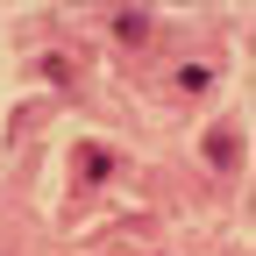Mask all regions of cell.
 <instances>
[{
  "mask_svg": "<svg viewBox=\"0 0 256 256\" xmlns=\"http://www.w3.org/2000/svg\"><path fill=\"white\" fill-rule=\"evenodd\" d=\"M78 171H86L92 185H107V178H114V150H86V164H78Z\"/></svg>",
  "mask_w": 256,
  "mask_h": 256,
  "instance_id": "obj_3",
  "label": "cell"
},
{
  "mask_svg": "<svg viewBox=\"0 0 256 256\" xmlns=\"http://www.w3.org/2000/svg\"><path fill=\"white\" fill-rule=\"evenodd\" d=\"M206 86H214L206 64H178V92H206Z\"/></svg>",
  "mask_w": 256,
  "mask_h": 256,
  "instance_id": "obj_4",
  "label": "cell"
},
{
  "mask_svg": "<svg viewBox=\"0 0 256 256\" xmlns=\"http://www.w3.org/2000/svg\"><path fill=\"white\" fill-rule=\"evenodd\" d=\"M200 156H206L214 171H228V164H235V136H206V142H200Z\"/></svg>",
  "mask_w": 256,
  "mask_h": 256,
  "instance_id": "obj_2",
  "label": "cell"
},
{
  "mask_svg": "<svg viewBox=\"0 0 256 256\" xmlns=\"http://www.w3.org/2000/svg\"><path fill=\"white\" fill-rule=\"evenodd\" d=\"M150 28H156V22H150L142 8H114V36H121V43H150Z\"/></svg>",
  "mask_w": 256,
  "mask_h": 256,
  "instance_id": "obj_1",
  "label": "cell"
}]
</instances>
